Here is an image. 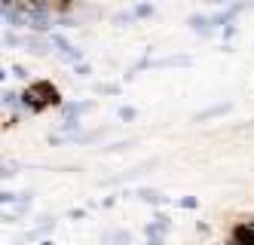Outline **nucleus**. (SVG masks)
<instances>
[{"instance_id":"nucleus-1","label":"nucleus","mask_w":254,"mask_h":245,"mask_svg":"<svg viewBox=\"0 0 254 245\" xmlns=\"http://www.w3.org/2000/svg\"><path fill=\"white\" fill-rule=\"evenodd\" d=\"M230 245H254V233H248V227H236Z\"/></svg>"},{"instance_id":"nucleus-2","label":"nucleus","mask_w":254,"mask_h":245,"mask_svg":"<svg viewBox=\"0 0 254 245\" xmlns=\"http://www.w3.org/2000/svg\"><path fill=\"white\" fill-rule=\"evenodd\" d=\"M120 117H123V120H132V117H135V110H129V107H123V110H120Z\"/></svg>"},{"instance_id":"nucleus-3","label":"nucleus","mask_w":254,"mask_h":245,"mask_svg":"<svg viewBox=\"0 0 254 245\" xmlns=\"http://www.w3.org/2000/svg\"><path fill=\"white\" fill-rule=\"evenodd\" d=\"M211 3H221V0H211Z\"/></svg>"}]
</instances>
